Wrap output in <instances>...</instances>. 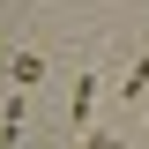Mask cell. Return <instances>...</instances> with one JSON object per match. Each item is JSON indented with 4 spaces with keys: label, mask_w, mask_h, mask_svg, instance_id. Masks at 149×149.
I'll return each instance as SVG.
<instances>
[{
    "label": "cell",
    "mask_w": 149,
    "mask_h": 149,
    "mask_svg": "<svg viewBox=\"0 0 149 149\" xmlns=\"http://www.w3.org/2000/svg\"><path fill=\"white\" fill-rule=\"evenodd\" d=\"M97 90H104V74L97 67H82L74 74V97H67V127L82 134V127H97Z\"/></svg>",
    "instance_id": "obj_1"
},
{
    "label": "cell",
    "mask_w": 149,
    "mask_h": 149,
    "mask_svg": "<svg viewBox=\"0 0 149 149\" xmlns=\"http://www.w3.org/2000/svg\"><path fill=\"white\" fill-rule=\"evenodd\" d=\"M22 119H30V97H8V104H0V149H15V134H22Z\"/></svg>",
    "instance_id": "obj_2"
},
{
    "label": "cell",
    "mask_w": 149,
    "mask_h": 149,
    "mask_svg": "<svg viewBox=\"0 0 149 149\" xmlns=\"http://www.w3.org/2000/svg\"><path fill=\"white\" fill-rule=\"evenodd\" d=\"M8 74H15V90L45 82V52H15V60H8Z\"/></svg>",
    "instance_id": "obj_3"
},
{
    "label": "cell",
    "mask_w": 149,
    "mask_h": 149,
    "mask_svg": "<svg viewBox=\"0 0 149 149\" xmlns=\"http://www.w3.org/2000/svg\"><path fill=\"white\" fill-rule=\"evenodd\" d=\"M119 97H149V52L127 67V82H119Z\"/></svg>",
    "instance_id": "obj_4"
},
{
    "label": "cell",
    "mask_w": 149,
    "mask_h": 149,
    "mask_svg": "<svg viewBox=\"0 0 149 149\" xmlns=\"http://www.w3.org/2000/svg\"><path fill=\"white\" fill-rule=\"evenodd\" d=\"M82 149H127L119 134H97V127H82Z\"/></svg>",
    "instance_id": "obj_5"
},
{
    "label": "cell",
    "mask_w": 149,
    "mask_h": 149,
    "mask_svg": "<svg viewBox=\"0 0 149 149\" xmlns=\"http://www.w3.org/2000/svg\"><path fill=\"white\" fill-rule=\"evenodd\" d=\"M142 134H149V119H142Z\"/></svg>",
    "instance_id": "obj_6"
}]
</instances>
